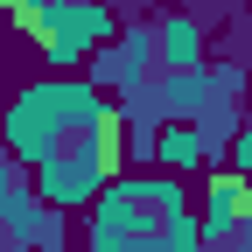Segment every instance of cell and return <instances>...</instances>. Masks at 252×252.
Segmentation results:
<instances>
[{
    "label": "cell",
    "instance_id": "cell-1",
    "mask_svg": "<svg viewBox=\"0 0 252 252\" xmlns=\"http://www.w3.org/2000/svg\"><path fill=\"white\" fill-rule=\"evenodd\" d=\"M91 252H196L189 203L168 175L147 182H105L91 196Z\"/></svg>",
    "mask_w": 252,
    "mask_h": 252
},
{
    "label": "cell",
    "instance_id": "cell-2",
    "mask_svg": "<svg viewBox=\"0 0 252 252\" xmlns=\"http://www.w3.org/2000/svg\"><path fill=\"white\" fill-rule=\"evenodd\" d=\"M112 175H119V112L112 105L77 112L35 154V196L42 203H63V210H70V203H91Z\"/></svg>",
    "mask_w": 252,
    "mask_h": 252
},
{
    "label": "cell",
    "instance_id": "cell-3",
    "mask_svg": "<svg viewBox=\"0 0 252 252\" xmlns=\"http://www.w3.org/2000/svg\"><path fill=\"white\" fill-rule=\"evenodd\" d=\"M7 14L28 42H35L49 63H77L105 28V7L98 0H7Z\"/></svg>",
    "mask_w": 252,
    "mask_h": 252
},
{
    "label": "cell",
    "instance_id": "cell-4",
    "mask_svg": "<svg viewBox=\"0 0 252 252\" xmlns=\"http://www.w3.org/2000/svg\"><path fill=\"white\" fill-rule=\"evenodd\" d=\"M98 105V91L91 84H77V77H56V84H35V91H21L14 98V112H7V147L21 154V161H35V154L70 126L77 112H91Z\"/></svg>",
    "mask_w": 252,
    "mask_h": 252
},
{
    "label": "cell",
    "instance_id": "cell-5",
    "mask_svg": "<svg viewBox=\"0 0 252 252\" xmlns=\"http://www.w3.org/2000/svg\"><path fill=\"white\" fill-rule=\"evenodd\" d=\"M245 210H252L245 175H217L210 182V224H245Z\"/></svg>",
    "mask_w": 252,
    "mask_h": 252
},
{
    "label": "cell",
    "instance_id": "cell-6",
    "mask_svg": "<svg viewBox=\"0 0 252 252\" xmlns=\"http://www.w3.org/2000/svg\"><path fill=\"white\" fill-rule=\"evenodd\" d=\"M0 161H7V147H0ZM0 196H7V189H0Z\"/></svg>",
    "mask_w": 252,
    "mask_h": 252
}]
</instances>
